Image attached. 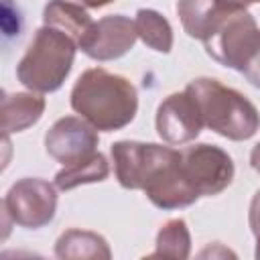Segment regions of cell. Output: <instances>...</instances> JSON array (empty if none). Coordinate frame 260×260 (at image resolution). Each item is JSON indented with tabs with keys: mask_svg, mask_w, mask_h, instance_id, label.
Listing matches in <instances>:
<instances>
[{
	"mask_svg": "<svg viewBox=\"0 0 260 260\" xmlns=\"http://www.w3.org/2000/svg\"><path fill=\"white\" fill-rule=\"evenodd\" d=\"M138 32L130 16L110 14L93 20L89 32L79 43V49L93 61H114L124 57L136 43Z\"/></svg>",
	"mask_w": 260,
	"mask_h": 260,
	"instance_id": "obj_10",
	"label": "cell"
},
{
	"mask_svg": "<svg viewBox=\"0 0 260 260\" xmlns=\"http://www.w3.org/2000/svg\"><path fill=\"white\" fill-rule=\"evenodd\" d=\"M138 39L156 53H171L173 49V26L171 22L152 8H138L134 16Z\"/></svg>",
	"mask_w": 260,
	"mask_h": 260,
	"instance_id": "obj_16",
	"label": "cell"
},
{
	"mask_svg": "<svg viewBox=\"0 0 260 260\" xmlns=\"http://www.w3.org/2000/svg\"><path fill=\"white\" fill-rule=\"evenodd\" d=\"M110 175V162L102 152H93L81 160H75L71 165H63L61 171L55 175V187L59 191H71L79 185L87 183H102Z\"/></svg>",
	"mask_w": 260,
	"mask_h": 260,
	"instance_id": "obj_15",
	"label": "cell"
},
{
	"mask_svg": "<svg viewBox=\"0 0 260 260\" xmlns=\"http://www.w3.org/2000/svg\"><path fill=\"white\" fill-rule=\"evenodd\" d=\"M69 102L75 114L102 132L122 130L138 112L136 87L104 67L85 69L73 83Z\"/></svg>",
	"mask_w": 260,
	"mask_h": 260,
	"instance_id": "obj_1",
	"label": "cell"
},
{
	"mask_svg": "<svg viewBox=\"0 0 260 260\" xmlns=\"http://www.w3.org/2000/svg\"><path fill=\"white\" fill-rule=\"evenodd\" d=\"M234 8L225 6L221 0H177V16L183 30L191 39L203 41L217 20Z\"/></svg>",
	"mask_w": 260,
	"mask_h": 260,
	"instance_id": "obj_12",
	"label": "cell"
},
{
	"mask_svg": "<svg viewBox=\"0 0 260 260\" xmlns=\"http://www.w3.org/2000/svg\"><path fill=\"white\" fill-rule=\"evenodd\" d=\"M250 165L260 175V142H256L254 148H252V152H250Z\"/></svg>",
	"mask_w": 260,
	"mask_h": 260,
	"instance_id": "obj_20",
	"label": "cell"
},
{
	"mask_svg": "<svg viewBox=\"0 0 260 260\" xmlns=\"http://www.w3.org/2000/svg\"><path fill=\"white\" fill-rule=\"evenodd\" d=\"M248 223L254 236H260V189L254 193L250 201V211H248Z\"/></svg>",
	"mask_w": 260,
	"mask_h": 260,
	"instance_id": "obj_19",
	"label": "cell"
},
{
	"mask_svg": "<svg viewBox=\"0 0 260 260\" xmlns=\"http://www.w3.org/2000/svg\"><path fill=\"white\" fill-rule=\"evenodd\" d=\"M195 100L203 126L215 134L242 142L260 130V114L256 106L238 89L223 85L213 77H197L185 87Z\"/></svg>",
	"mask_w": 260,
	"mask_h": 260,
	"instance_id": "obj_2",
	"label": "cell"
},
{
	"mask_svg": "<svg viewBox=\"0 0 260 260\" xmlns=\"http://www.w3.org/2000/svg\"><path fill=\"white\" fill-rule=\"evenodd\" d=\"M152 258L165 256V258H189L191 256V234L183 217L169 219L160 225L154 242V252L148 254Z\"/></svg>",
	"mask_w": 260,
	"mask_h": 260,
	"instance_id": "obj_17",
	"label": "cell"
},
{
	"mask_svg": "<svg viewBox=\"0 0 260 260\" xmlns=\"http://www.w3.org/2000/svg\"><path fill=\"white\" fill-rule=\"evenodd\" d=\"M177 148L138 142V140H118L112 144L110 154L114 162V173L118 183L130 191H142L146 181L175 154Z\"/></svg>",
	"mask_w": 260,
	"mask_h": 260,
	"instance_id": "obj_7",
	"label": "cell"
},
{
	"mask_svg": "<svg viewBox=\"0 0 260 260\" xmlns=\"http://www.w3.org/2000/svg\"><path fill=\"white\" fill-rule=\"evenodd\" d=\"M55 256L61 260L67 258H91V260H110L112 250L104 236L89 230H65L55 242Z\"/></svg>",
	"mask_w": 260,
	"mask_h": 260,
	"instance_id": "obj_13",
	"label": "cell"
},
{
	"mask_svg": "<svg viewBox=\"0 0 260 260\" xmlns=\"http://www.w3.org/2000/svg\"><path fill=\"white\" fill-rule=\"evenodd\" d=\"M83 6H87V8H104V6H108V4H112L114 0H79Z\"/></svg>",
	"mask_w": 260,
	"mask_h": 260,
	"instance_id": "obj_22",
	"label": "cell"
},
{
	"mask_svg": "<svg viewBox=\"0 0 260 260\" xmlns=\"http://www.w3.org/2000/svg\"><path fill=\"white\" fill-rule=\"evenodd\" d=\"M45 98L37 91H14L2 95V130L4 136L22 132L37 124L45 112Z\"/></svg>",
	"mask_w": 260,
	"mask_h": 260,
	"instance_id": "obj_11",
	"label": "cell"
},
{
	"mask_svg": "<svg viewBox=\"0 0 260 260\" xmlns=\"http://www.w3.org/2000/svg\"><path fill=\"white\" fill-rule=\"evenodd\" d=\"M254 256L260 260V236H256V250H254Z\"/></svg>",
	"mask_w": 260,
	"mask_h": 260,
	"instance_id": "obj_24",
	"label": "cell"
},
{
	"mask_svg": "<svg viewBox=\"0 0 260 260\" xmlns=\"http://www.w3.org/2000/svg\"><path fill=\"white\" fill-rule=\"evenodd\" d=\"M77 43L63 30L43 24L16 65L18 81L37 93L57 91L71 73Z\"/></svg>",
	"mask_w": 260,
	"mask_h": 260,
	"instance_id": "obj_3",
	"label": "cell"
},
{
	"mask_svg": "<svg viewBox=\"0 0 260 260\" xmlns=\"http://www.w3.org/2000/svg\"><path fill=\"white\" fill-rule=\"evenodd\" d=\"M43 22L67 32L77 47L93 24L89 12L81 4L69 0H49L43 8Z\"/></svg>",
	"mask_w": 260,
	"mask_h": 260,
	"instance_id": "obj_14",
	"label": "cell"
},
{
	"mask_svg": "<svg viewBox=\"0 0 260 260\" xmlns=\"http://www.w3.org/2000/svg\"><path fill=\"white\" fill-rule=\"evenodd\" d=\"M100 144L98 128L81 116L59 118L45 134V150L61 165H71L95 152Z\"/></svg>",
	"mask_w": 260,
	"mask_h": 260,
	"instance_id": "obj_9",
	"label": "cell"
},
{
	"mask_svg": "<svg viewBox=\"0 0 260 260\" xmlns=\"http://www.w3.org/2000/svg\"><path fill=\"white\" fill-rule=\"evenodd\" d=\"M57 213V187L41 177H22L2 199V217L24 230L49 225Z\"/></svg>",
	"mask_w": 260,
	"mask_h": 260,
	"instance_id": "obj_4",
	"label": "cell"
},
{
	"mask_svg": "<svg viewBox=\"0 0 260 260\" xmlns=\"http://www.w3.org/2000/svg\"><path fill=\"white\" fill-rule=\"evenodd\" d=\"M221 2L234 10H248V6L254 4V0H221Z\"/></svg>",
	"mask_w": 260,
	"mask_h": 260,
	"instance_id": "obj_21",
	"label": "cell"
},
{
	"mask_svg": "<svg viewBox=\"0 0 260 260\" xmlns=\"http://www.w3.org/2000/svg\"><path fill=\"white\" fill-rule=\"evenodd\" d=\"M217 250H219V254L221 256H236L234 252H230V250H225V248H221V244H217ZM207 254H211V256H215V252L211 250V248H207V250H203L199 256H207Z\"/></svg>",
	"mask_w": 260,
	"mask_h": 260,
	"instance_id": "obj_23",
	"label": "cell"
},
{
	"mask_svg": "<svg viewBox=\"0 0 260 260\" xmlns=\"http://www.w3.org/2000/svg\"><path fill=\"white\" fill-rule=\"evenodd\" d=\"M254 2H260V0H254Z\"/></svg>",
	"mask_w": 260,
	"mask_h": 260,
	"instance_id": "obj_25",
	"label": "cell"
},
{
	"mask_svg": "<svg viewBox=\"0 0 260 260\" xmlns=\"http://www.w3.org/2000/svg\"><path fill=\"white\" fill-rule=\"evenodd\" d=\"M258 37L260 28L248 10H230L217 20L201 43L207 55L219 65L242 71Z\"/></svg>",
	"mask_w": 260,
	"mask_h": 260,
	"instance_id": "obj_5",
	"label": "cell"
},
{
	"mask_svg": "<svg viewBox=\"0 0 260 260\" xmlns=\"http://www.w3.org/2000/svg\"><path fill=\"white\" fill-rule=\"evenodd\" d=\"M156 134L171 146L193 142L203 128L199 108L187 89L167 95L156 108Z\"/></svg>",
	"mask_w": 260,
	"mask_h": 260,
	"instance_id": "obj_8",
	"label": "cell"
},
{
	"mask_svg": "<svg viewBox=\"0 0 260 260\" xmlns=\"http://www.w3.org/2000/svg\"><path fill=\"white\" fill-rule=\"evenodd\" d=\"M179 167L185 181L199 197H211L225 191L236 175L232 156L215 144H195L179 150Z\"/></svg>",
	"mask_w": 260,
	"mask_h": 260,
	"instance_id": "obj_6",
	"label": "cell"
},
{
	"mask_svg": "<svg viewBox=\"0 0 260 260\" xmlns=\"http://www.w3.org/2000/svg\"><path fill=\"white\" fill-rule=\"evenodd\" d=\"M240 73H242L254 87L260 89V37H258V41H256L252 53L248 55V59H246V63H244V67H242Z\"/></svg>",
	"mask_w": 260,
	"mask_h": 260,
	"instance_id": "obj_18",
	"label": "cell"
}]
</instances>
